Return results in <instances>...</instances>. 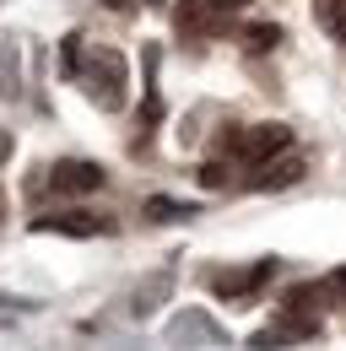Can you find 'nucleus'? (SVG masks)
I'll list each match as a JSON object with an SVG mask.
<instances>
[{
	"label": "nucleus",
	"mask_w": 346,
	"mask_h": 351,
	"mask_svg": "<svg viewBox=\"0 0 346 351\" xmlns=\"http://www.w3.org/2000/svg\"><path fill=\"white\" fill-rule=\"evenodd\" d=\"M76 82H82V92L103 108V114H119V108H125V87H130V65H125L119 49L92 44V54H82Z\"/></svg>",
	"instance_id": "f257e3e1"
},
{
	"label": "nucleus",
	"mask_w": 346,
	"mask_h": 351,
	"mask_svg": "<svg viewBox=\"0 0 346 351\" xmlns=\"http://www.w3.org/2000/svg\"><path fill=\"white\" fill-rule=\"evenodd\" d=\"M287 146H292V130H287V125H233V130L222 135V152L238 157V162H249V168L270 162V157L287 152Z\"/></svg>",
	"instance_id": "f03ea898"
},
{
	"label": "nucleus",
	"mask_w": 346,
	"mask_h": 351,
	"mask_svg": "<svg viewBox=\"0 0 346 351\" xmlns=\"http://www.w3.org/2000/svg\"><path fill=\"white\" fill-rule=\"evenodd\" d=\"M38 189L49 195H92V189H103V168L97 162H82V157H65V162H54V168H38Z\"/></svg>",
	"instance_id": "7ed1b4c3"
},
{
	"label": "nucleus",
	"mask_w": 346,
	"mask_h": 351,
	"mask_svg": "<svg viewBox=\"0 0 346 351\" xmlns=\"http://www.w3.org/2000/svg\"><path fill=\"white\" fill-rule=\"evenodd\" d=\"M276 276V260H255L249 270H211L206 281H211V292L216 298H249L255 287H265Z\"/></svg>",
	"instance_id": "20e7f679"
},
{
	"label": "nucleus",
	"mask_w": 346,
	"mask_h": 351,
	"mask_svg": "<svg viewBox=\"0 0 346 351\" xmlns=\"http://www.w3.org/2000/svg\"><path fill=\"white\" fill-rule=\"evenodd\" d=\"M303 173H308V162L287 146V152H276L270 162H260L255 173H249V189H292Z\"/></svg>",
	"instance_id": "39448f33"
},
{
	"label": "nucleus",
	"mask_w": 346,
	"mask_h": 351,
	"mask_svg": "<svg viewBox=\"0 0 346 351\" xmlns=\"http://www.w3.org/2000/svg\"><path fill=\"white\" fill-rule=\"evenodd\" d=\"M33 232H71V238H92V232H114V217H86V211H60V217H38Z\"/></svg>",
	"instance_id": "423d86ee"
},
{
	"label": "nucleus",
	"mask_w": 346,
	"mask_h": 351,
	"mask_svg": "<svg viewBox=\"0 0 346 351\" xmlns=\"http://www.w3.org/2000/svg\"><path fill=\"white\" fill-rule=\"evenodd\" d=\"M189 341L227 346V330H222V324H211L206 313H178V319H173V346H189Z\"/></svg>",
	"instance_id": "0eeeda50"
},
{
	"label": "nucleus",
	"mask_w": 346,
	"mask_h": 351,
	"mask_svg": "<svg viewBox=\"0 0 346 351\" xmlns=\"http://www.w3.org/2000/svg\"><path fill=\"white\" fill-rule=\"evenodd\" d=\"M308 335H319L314 324H303V319H276V324H265V330H255V351H281L292 346V341H308Z\"/></svg>",
	"instance_id": "6e6552de"
},
{
	"label": "nucleus",
	"mask_w": 346,
	"mask_h": 351,
	"mask_svg": "<svg viewBox=\"0 0 346 351\" xmlns=\"http://www.w3.org/2000/svg\"><path fill=\"white\" fill-rule=\"evenodd\" d=\"M222 22L227 16H216L206 0H178V27L189 33V38H206V33H222Z\"/></svg>",
	"instance_id": "1a4fd4ad"
},
{
	"label": "nucleus",
	"mask_w": 346,
	"mask_h": 351,
	"mask_svg": "<svg viewBox=\"0 0 346 351\" xmlns=\"http://www.w3.org/2000/svg\"><path fill=\"white\" fill-rule=\"evenodd\" d=\"M168 281H173V270H157V276H152V281H146V287H141V292L130 298V313H135V319H146L152 308L163 303V292H168Z\"/></svg>",
	"instance_id": "9d476101"
},
{
	"label": "nucleus",
	"mask_w": 346,
	"mask_h": 351,
	"mask_svg": "<svg viewBox=\"0 0 346 351\" xmlns=\"http://www.w3.org/2000/svg\"><path fill=\"white\" fill-rule=\"evenodd\" d=\"M314 16L336 44H346V0H314Z\"/></svg>",
	"instance_id": "9b49d317"
},
{
	"label": "nucleus",
	"mask_w": 346,
	"mask_h": 351,
	"mask_svg": "<svg viewBox=\"0 0 346 351\" xmlns=\"http://www.w3.org/2000/svg\"><path fill=\"white\" fill-rule=\"evenodd\" d=\"M184 217H195L189 200H168V195H152L146 200V221H184Z\"/></svg>",
	"instance_id": "f8f14e48"
},
{
	"label": "nucleus",
	"mask_w": 346,
	"mask_h": 351,
	"mask_svg": "<svg viewBox=\"0 0 346 351\" xmlns=\"http://www.w3.org/2000/svg\"><path fill=\"white\" fill-rule=\"evenodd\" d=\"M244 44L249 49H276L281 44V27H276V22H249V27H244Z\"/></svg>",
	"instance_id": "ddd939ff"
},
{
	"label": "nucleus",
	"mask_w": 346,
	"mask_h": 351,
	"mask_svg": "<svg viewBox=\"0 0 346 351\" xmlns=\"http://www.w3.org/2000/svg\"><path fill=\"white\" fill-rule=\"evenodd\" d=\"M60 60H65V76H76V71H82V33H71V38L60 44Z\"/></svg>",
	"instance_id": "4468645a"
},
{
	"label": "nucleus",
	"mask_w": 346,
	"mask_h": 351,
	"mask_svg": "<svg viewBox=\"0 0 346 351\" xmlns=\"http://www.w3.org/2000/svg\"><path fill=\"white\" fill-rule=\"evenodd\" d=\"M200 184H206V189H222V184H227V162H206V168H200Z\"/></svg>",
	"instance_id": "2eb2a0df"
},
{
	"label": "nucleus",
	"mask_w": 346,
	"mask_h": 351,
	"mask_svg": "<svg viewBox=\"0 0 346 351\" xmlns=\"http://www.w3.org/2000/svg\"><path fill=\"white\" fill-rule=\"evenodd\" d=\"M206 5H211L216 16H233V11H244V5H249V0H206Z\"/></svg>",
	"instance_id": "dca6fc26"
},
{
	"label": "nucleus",
	"mask_w": 346,
	"mask_h": 351,
	"mask_svg": "<svg viewBox=\"0 0 346 351\" xmlns=\"http://www.w3.org/2000/svg\"><path fill=\"white\" fill-rule=\"evenodd\" d=\"M330 292H341V298H346V265L336 270V276H330Z\"/></svg>",
	"instance_id": "f3484780"
},
{
	"label": "nucleus",
	"mask_w": 346,
	"mask_h": 351,
	"mask_svg": "<svg viewBox=\"0 0 346 351\" xmlns=\"http://www.w3.org/2000/svg\"><path fill=\"white\" fill-rule=\"evenodd\" d=\"M5 157H11V135L0 130V162H5Z\"/></svg>",
	"instance_id": "a211bd4d"
},
{
	"label": "nucleus",
	"mask_w": 346,
	"mask_h": 351,
	"mask_svg": "<svg viewBox=\"0 0 346 351\" xmlns=\"http://www.w3.org/2000/svg\"><path fill=\"white\" fill-rule=\"evenodd\" d=\"M103 5H108V11H130L135 0H103Z\"/></svg>",
	"instance_id": "6ab92c4d"
},
{
	"label": "nucleus",
	"mask_w": 346,
	"mask_h": 351,
	"mask_svg": "<svg viewBox=\"0 0 346 351\" xmlns=\"http://www.w3.org/2000/svg\"><path fill=\"white\" fill-rule=\"evenodd\" d=\"M5 211H11V200H5V184H0V221H5Z\"/></svg>",
	"instance_id": "aec40b11"
},
{
	"label": "nucleus",
	"mask_w": 346,
	"mask_h": 351,
	"mask_svg": "<svg viewBox=\"0 0 346 351\" xmlns=\"http://www.w3.org/2000/svg\"><path fill=\"white\" fill-rule=\"evenodd\" d=\"M146 5H163V0H146Z\"/></svg>",
	"instance_id": "412c9836"
}]
</instances>
